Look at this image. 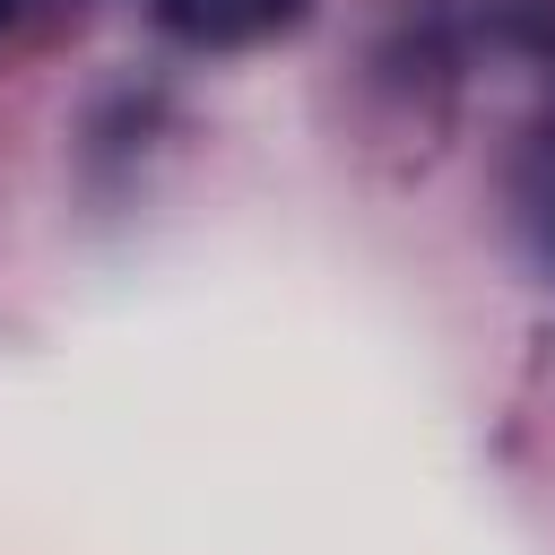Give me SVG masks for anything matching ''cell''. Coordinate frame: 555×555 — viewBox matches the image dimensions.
Returning a JSON list of instances; mask_svg holds the SVG:
<instances>
[{
  "label": "cell",
  "instance_id": "cell-1",
  "mask_svg": "<svg viewBox=\"0 0 555 555\" xmlns=\"http://www.w3.org/2000/svg\"><path fill=\"white\" fill-rule=\"evenodd\" d=\"M304 9H312V0H156L165 35L208 43V52H225V43H260V35L295 26Z\"/></svg>",
  "mask_w": 555,
  "mask_h": 555
},
{
  "label": "cell",
  "instance_id": "cell-2",
  "mask_svg": "<svg viewBox=\"0 0 555 555\" xmlns=\"http://www.w3.org/2000/svg\"><path fill=\"white\" fill-rule=\"evenodd\" d=\"M546 251H555V199H546Z\"/></svg>",
  "mask_w": 555,
  "mask_h": 555
},
{
  "label": "cell",
  "instance_id": "cell-3",
  "mask_svg": "<svg viewBox=\"0 0 555 555\" xmlns=\"http://www.w3.org/2000/svg\"><path fill=\"white\" fill-rule=\"evenodd\" d=\"M0 17H9V0H0Z\"/></svg>",
  "mask_w": 555,
  "mask_h": 555
}]
</instances>
